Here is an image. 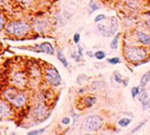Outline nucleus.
Returning <instances> with one entry per match:
<instances>
[{
	"mask_svg": "<svg viewBox=\"0 0 150 135\" xmlns=\"http://www.w3.org/2000/svg\"><path fill=\"white\" fill-rule=\"evenodd\" d=\"M36 49H37V52L45 53L47 55L55 54V49H53V47L49 42H43V43L36 45Z\"/></svg>",
	"mask_w": 150,
	"mask_h": 135,
	"instance_id": "obj_9",
	"label": "nucleus"
},
{
	"mask_svg": "<svg viewBox=\"0 0 150 135\" xmlns=\"http://www.w3.org/2000/svg\"><path fill=\"white\" fill-rule=\"evenodd\" d=\"M27 82H28V78L25 76V73L20 71V72H17L13 76V87L18 89H24L27 85Z\"/></svg>",
	"mask_w": 150,
	"mask_h": 135,
	"instance_id": "obj_7",
	"label": "nucleus"
},
{
	"mask_svg": "<svg viewBox=\"0 0 150 135\" xmlns=\"http://www.w3.org/2000/svg\"><path fill=\"white\" fill-rule=\"evenodd\" d=\"M139 91H140V89L138 88V87H134V88L132 89V91H131V93H132V97L134 99L136 98V97L138 96V94H139Z\"/></svg>",
	"mask_w": 150,
	"mask_h": 135,
	"instance_id": "obj_25",
	"label": "nucleus"
},
{
	"mask_svg": "<svg viewBox=\"0 0 150 135\" xmlns=\"http://www.w3.org/2000/svg\"><path fill=\"white\" fill-rule=\"evenodd\" d=\"M119 36H120V33L116 34L114 37H113V39H112L111 43H110V47H111L112 49H116L117 47H118V41H119Z\"/></svg>",
	"mask_w": 150,
	"mask_h": 135,
	"instance_id": "obj_15",
	"label": "nucleus"
},
{
	"mask_svg": "<svg viewBox=\"0 0 150 135\" xmlns=\"http://www.w3.org/2000/svg\"><path fill=\"white\" fill-rule=\"evenodd\" d=\"M2 97L10 105L17 108L24 107L27 104V100H28L27 95L15 87H9V88L5 89L4 92L2 93Z\"/></svg>",
	"mask_w": 150,
	"mask_h": 135,
	"instance_id": "obj_1",
	"label": "nucleus"
},
{
	"mask_svg": "<svg viewBox=\"0 0 150 135\" xmlns=\"http://www.w3.org/2000/svg\"><path fill=\"white\" fill-rule=\"evenodd\" d=\"M137 39L141 43L146 44V45H150V36L147 35L146 33H144V32L141 31L137 32Z\"/></svg>",
	"mask_w": 150,
	"mask_h": 135,
	"instance_id": "obj_10",
	"label": "nucleus"
},
{
	"mask_svg": "<svg viewBox=\"0 0 150 135\" xmlns=\"http://www.w3.org/2000/svg\"><path fill=\"white\" fill-rule=\"evenodd\" d=\"M57 57H58L59 61H61V63L64 65V67H68L69 66L68 61H67L66 57H65V55L63 54L62 51H58V52H57Z\"/></svg>",
	"mask_w": 150,
	"mask_h": 135,
	"instance_id": "obj_12",
	"label": "nucleus"
},
{
	"mask_svg": "<svg viewBox=\"0 0 150 135\" xmlns=\"http://www.w3.org/2000/svg\"><path fill=\"white\" fill-rule=\"evenodd\" d=\"M5 33L13 37H24L30 32L31 27L24 21H11L6 23L4 27Z\"/></svg>",
	"mask_w": 150,
	"mask_h": 135,
	"instance_id": "obj_2",
	"label": "nucleus"
},
{
	"mask_svg": "<svg viewBox=\"0 0 150 135\" xmlns=\"http://www.w3.org/2000/svg\"><path fill=\"white\" fill-rule=\"evenodd\" d=\"M95 58L98 60H103L106 58V53L104 51H98L95 53Z\"/></svg>",
	"mask_w": 150,
	"mask_h": 135,
	"instance_id": "obj_18",
	"label": "nucleus"
},
{
	"mask_svg": "<svg viewBox=\"0 0 150 135\" xmlns=\"http://www.w3.org/2000/svg\"><path fill=\"white\" fill-rule=\"evenodd\" d=\"M87 76H85V74H80V76L77 78V83H78L79 85H82L83 81H87Z\"/></svg>",
	"mask_w": 150,
	"mask_h": 135,
	"instance_id": "obj_23",
	"label": "nucleus"
},
{
	"mask_svg": "<svg viewBox=\"0 0 150 135\" xmlns=\"http://www.w3.org/2000/svg\"><path fill=\"white\" fill-rule=\"evenodd\" d=\"M45 114H46V108L43 105H38V106L35 108V110H34L35 117L38 118V119H42V118L45 116Z\"/></svg>",
	"mask_w": 150,
	"mask_h": 135,
	"instance_id": "obj_11",
	"label": "nucleus"
},
{
	"mask_svg": "<svg viewBox=\"0 0 150 135\" xmlns=\"http://www.w3.org/2000/svg\"><path fill=\"white\" fill-rule=\"evenodd\" d=\"M0 45H1V44H0Z\"/></svg>",
	"mask_w": 150,
	"mask_h": 135,
	"instance_id": "obj_32",
	"label": "nucleus"
},
{
	"mask_svg": "<svg viewBox=\"0 0 150 135\" xmlns=\"http://www.w3.org/2000/svg\"><path fill=\"white\" fill-rule=\"evenodd\" d=\"M19 3H21L22 5H30V4H32V2H33V0H17Z\"/></svg>",
	"mask_w": 150,
	"mask_h": 135,
	"instance_id": "obj_27",
	"label": "nucleus"
},
{
	"mask_svg": "<svg viewBox=\"0 0 150 135\" xmlns=\"http://www.w3.org/2000/svg\"><path fill=\"white\" fill-rule=\"evenodd\" d=\"M104 20H106V16H105V15H102V13L98 15V16L95 18V22H96V23H100V22L104 21Z\"/></svg>",
	"mask_w": 150,
	"mask_h": 135,
	"instance_id": "obj_24",
	"label": "nucleus"
},
{
	"mask_svg": "<svg viewBox=\"0 0 150 135\" xmlns=\"http://www.w3.org/2000/svg\"><path fill=\"white\" fill-rule=\"evenodd\" d=\"M131 122H132V120L129 119V118H122V119H120L119 121H118V125H119L120 127L125 128V127H127V126L131 124Z\"/></svg>",
	"mask_w": 150,
	"mask_h": 135,
	"instance_id": "obj_16",
	"label": "nucleus"
},
{
	"mask_svg": "<svg viewBox=\"0 0 150 135\" xmlns=\"http://www.w3.org/2000/svg\"><path fill=\"white\" fill-rule=\"evenodd\" d=\"M13 116L11 105L4 99H0V120L8 119Z\"/></svg>",
	"mask_w": 150,
	"mask_h": 135,
	"instance_id": "obj_6",
	"label": "nucleus"
},
{
	"mask_svg": "<svg viewBox=\"0 0 150 135\" xmlns=\"http://www.w3.org/2000/svg\"><path fill=\"white\" fill-rule=\"evenodd\" d=\"M138 99L140 100L141 102L142 101H144L145 99H147L148 98V95H147V93H146V91H145V89L143 88L142 87V90H140L139 91V94H138Z\"/></svg>",
	"mask_w": 150,
	"mask_h": 135,
	"instance_id": "obj_17",
	"label": "nucleus"
},
{
	"mask_svg": "<svg viewBox=\"0 0 150 135\" xmlns=\"http://www.w3.org/2000/svg\"><path fill=\"white\" fill-rule=\"evenodd\" d=\"M146 122H147V120H145V121H143V122H141L140 124L138 125L137 127L135 128V129H133L132 131H131V133L133 134V133H135V132H137V131H139V130L141 129V127H143V126H144V125L146 124Z\"/></svg>",
	"mask_w": 150,
	"mask_h": 135,
	"instance_id": "obj_21",
	"label": "nucleus"
},
{
	"mask_svg": "<svg viewBox=\"0 0 150 135\" xmlns=\"http://www.w3.org/2000/svg\"><path fill=\"white\" fill-rule=\"evenodd\" d=\"M104 124V120L100 116H89L83 122V128H85L89 131H99Z\"/></svg>",
	"mask_w": 150,
	"mask_h": 135,
	"instance_id": "obj_4",
	"label": "nucleus"
},
{
	"mask_svg": "<svg viewBox=\"0 0 150 135\" xmlns=\"http://www.w3.org/2000/svg\"><path fill=\"white\" fill-rule=\"evenodd\" d=\"M73 40H74V42H75V43H79V41H80V34H79V33L74 34Z\"/></svg>",
	"mask_w": 150,
	"mask_h": 135,
	"instance_id": "obj_29",
	"label": "nucleus"
},
{
	"mask_svg": "<svg viewBox=\"0 0 150 135\" xmlns=\"http://www.w3.org/2000/svg\"><path fill=\"white\" fill-rule=\"evenodd\" d=\"M142 107L143 109H148L150 107V99L147 98L144 101H142Z\"/></svg>",
	"mask_w": 150,
	"mask_h": 135,
	"instance_id": "obj_26",
	"label": "nucleus"
},
{
	"mask_svg": "<svg viewBox=\"0 0 150 135\" xmlns=\"http://www.w3.org/2000/svg\"><path fill=\"white\" fill-rule=\"evenodd\" d=\"M87 54L89 55V57H93V55H92V53H91V52H87Z\"/></svg>",
	"mask_w": 150,
	"mask_h": 135,
	"instance_id": "obj_31",
	"label": "nucleus"
},
{
	"mask_svg": "<svg viewBox=\"0 0 150 135\" xmlns=\"http://www.w3.org/2000/svg\"><path fill=\"white\" fill-rule=\"evenodd\" d=\"M45 80L51 86H53V87L60 86L62 82L61 76H60L59 71L57 70L55 67L47 68L45 70Z\"/></svg>",
	"mask_w": 150,
	"mask_h": 135,
	"instance_id": "obj_5",
	"label": "nucleus"
},
{
	"mask_svg": "<svg viewBox=\"0 0 150 135\" xmlns=\"http://www.w3.org/2000/svg\"><path fill=\"white\" fill-rule=\"evenodd\" d=\"M5 25H6V20L2 16H0V31L4 29Z\"/></svg>",
	"mask_w": 150,
	"mask_h": 135,
	"instance_id": "obj_28",
	"label": "nucleus"
},
{
	"mask_svg": "<svg viewBox=\"0 0 150 135\" xmlns=\"http://www.w3.org/2000/svg\"><path fill=\"white\" fill-rule=\"evenodd\" d=\"M0 133H1V132H0Z\"/></svg>",
	"mask_w": 150,
	"mask_h": 135,
	"instance_id": "obj_33",
	"label": "nucleus"
},
{
	"mask_svg": "<svg viewBox=\"0 0 150 135\" xmlns=\"http://www.w3.org/2000/svg\"><path fill=\"white\" fill-rule=\"evenodd\" d=\"M117 28H118L117 19L115 18V17H112V18L110 19V24H109V26L107 27V31H106V33H105L104 36H106V37L112 36V35L116 32Z\"/></svg>",
	"mask_w": 150,
	"mask_h": 135,
	"instance_id": "obj_8",
	"label": "nucleus"
},
{
	"mask_svg": "<svg viewBox=\"0 0 150 135\" xmlns=\"http://www.w3.org/2000/svg\"><path fill=\"white\" fill-rule=\"evenodd\" d=\"M70 122H71V119L68 117L63 118V120H62V124H64V125H69L70 124Z\"/></svg>",
	"mask_w": 150,
	"mask_h": 135,
	"instance_id": "obj_30",
	"label": "nucleus"
},
{
	"mask_svg": "<svg viewBox=\"0 0 150 135\" xmlns=\"http://www.w3.org/2000/svg\"><path fill=\"white\" fill-rule=\"evenodd\" d=\"M125 56L132 63H139L147 58L148 53L145 47H130L125 49Z\"/></svg>",
	"mask_w": 150,
	"mask_h": 135,
	"instance_id": "obj_3",
	"label": "nucleus"
},
{
	"mask_svg": "<svg viewBox=\"0 0 150 135\" xmlns=\"http://www.w3.org/2000/svg\"><path fill=\"white\" fill-rule=\"evenodd\" d=\"M107 62L110 63V64H118V63H120V59L117 57H114V58H110V59L107 60Z\"/></svg>",
	"mask_w": 150,
	"mask_h": 135,
	"instance_id": "obj_22",
	"label": "nucleus"
},
{
	"mask_svg": "<svg viewBox=\"0 0 150 135\" xmlns=\"http://www.w3.org/2000/svg\"><path fill=\"white\" fill-rule=\"evenodd\" d=\"M114 81L116 82V83H118V84H122L123 80H122V76H121L120 73H118V72L114 73Z\"/></svg>",
	"mask_w": 150,
	"mask_h": 135,
	"instance_id": "obj_20",
	"label": "nucleus"
},
{
	"mask_svg": "<svg viewBox=\"0 0 150 135\" xmlns=\"http://www.w3.org/2000/svg\"><path fill=\"white\" fill-rule=\"evenodd\" d=\"M149 82H150V71H148V72L144 73V74L142 76V78H141V82H140L141 87L144 88Z\"/></svg>",
	"mask_w": 150,
	"mask_h": 135,
	"instance_id": "obj_13",
	"label": "nucleus"
},
{
	"mask_svg": "<svg viewBox=\"0 0 150 135\" xmlns=\"http://www.w3.org/2000/svg\"><path fill=\"white\" fill-rule=\"evenodd\" d=\"M45 131V128H41V129H36V130H32L30 132H28L29 135H37V134H41Z\"/></svg>",
	"mask_w": 150,
	"mask_h": 135,
	"instance_id": "obj_19",
	"label": "nucleus"
},
{
	"mask_svg": "<svg viewBox=\"0 0 150 135\" xmlns=\"http://www.w3.org/2000/svg\"><path fill=\"white\" fill-rule=\"evenodd\" d=\"M97 102V100H96V98L95 97H91V96H89V97H85L84 98V100H83V104L85 105L87 107H91V106H93L95 103Z\"/></svg>",
	"mask_w": 150,
	"mask_h": 135,
	"instance_id": "obj_14",
	"label": "nucleus"
}]
</instances>
